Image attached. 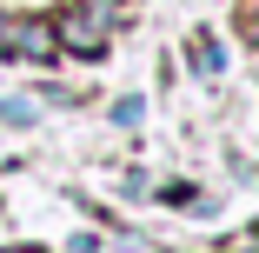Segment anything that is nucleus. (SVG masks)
<instances>
[{
  "label": "nucleus",
  "instance_id": "f257e3e1",
  "mask_svg": "<svg viewBox=\"0 0 259 253\" xmlns=\"http://www.w3.org/2000/svg\"><path fill=\"white\" fill-rule=\"evenodd\" d=\"M0 54L7 60H47L54 54V27L47 20H0Z\"/></svg>",
  "mask_w": 259,
  "mask_h": 253
},
{
  "label": "nucleus",
  "instance_id": "f03ea898",
  "mask_svg": "<svg viewBox=\"0 0 259 253\" xmlns=\"http://www.w3.org/2000/svg\"><path fill=\"white\" fill-rule=\"evenodd\" d=\"M54 47H73V54H100V47H107V20H100L93 7H73V14H60Z\"/></svg>",
  "mask_w": 259,
  "mask_h": 253
},
{
  "label": "nucleus",
  "instance_id": "7ed1b4c3",
  "mask_svg": "<svg viewBox=\"0 0 259 253\" xmlns=\"http://www.w3.org/2000/svg\"><path fill=\"white\" fill-rule=\"evenodd\" d=\"M193 67H199V74H220V67H226L220 40H206V33H199V40H193Z\"/></svg>",
  "mask_w": 259,
  "mask_h": 253
},
{
  "label": "nucleus",
  "instance_id": "20e7f679",
  "mask_svg": "<svg viewBox=\"0 0 259 253\" xmlns=\"http://www.w3.org/2000/svg\"><path fill=\"white\" fill-rule=\"evenodd\" d=\"M20 253H33V246H20Z\"/></svg>",
  "mask_w": 259,
  "mask_h": 253
}]
</instances>
